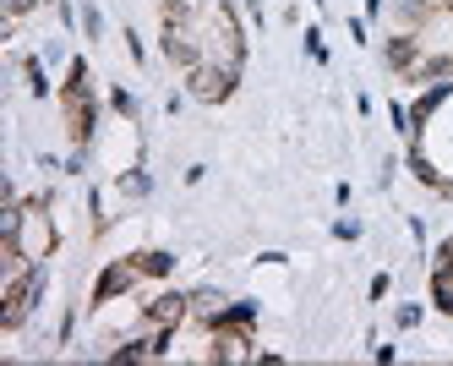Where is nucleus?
<instances>
[{
	"instance_id": "9",
	"label": "nucleus",
	"mask_w": 453,
	"mask_h": 366,
	"mask_svg": "<svg viewBox=\"0 0 453 366\" xmlns=\"http://www.w3.org/2000/svg\"><path fill=\"white\" fill-rule=\"evenodd\" d=\"M120 186H126V191H132V197H142V191H148V175H126Z\"/></svg>"
},
{
	"instance_id": "8",
	"label": "nucleus",
	"mask_w": 453,
	"mask_h": 366,
	"mask_svg": "<svg viewBox=\"0 0 453 366\" xmlns=\"http://www.w3.org/2000/svg\"><path fill=\"white\" fill-rule=\"evenodd\" d=\"M27 6H34V0H0V12H6V17H22Z\"/></svg>"
},
{
	"instance_id": "7",
	"label": "nucleus",
	"mask_w": 453,
	"mask_h": 366,
	"mask_svg": "<svg viewBox=\"0 0 453 366\" xmlns=\"http://www.w3.org/2000/svg\"><path fill=\"white\" fill-rule=\"evenodd\" d=\"M334 236H339V241H355V236H361V224H355V219H339Z\"/></svg>"
},
{
	"instance_id": "5",
	"label": "nucleus",
	"mask_w": 453,
	"mask_h": 366,
	"mask_svg": "<svg viewBox=\"0 0 453 366\" xmlns=\"http://www.w3.org/2000/svg\"><path fill=\"white\" fill-rule=\"evenodd\" d=\"M82 27H88V39H99V33H104V17H99V6H82Z\"/></svg>"
},
{
	"instance_id": "2",
	"label": "nucleus",
	"mask_w": 453,
	"mask_h": 366,
	"mask_svg": "<svg viewBox=\"0 0 453 366\" xmlns=\"http://www.w3.org/2000/svg\"><path fill=\"white\" fill-rule=\"evenodd\" d=\"M132 279H137V262H115V269L99 279V290H93V301H110V295H120Z\"/></svg>"
},
{
	"instance_id": "6",
	"label": "nucleus",
	"mask_w": 453,
	"mask_h": 366,
	"mask_svg": "<svg viewBox=\"0 0 453 366\" xmlns=\"http://www.w3.org/2000/svg\"><path fill=\"white\" fill-rule=\"evenodd\" d=\"M27 82H34V93H39V98L50 93V77H44V66H39V60H27Z\"/></svg>"
},
{
	"instance_id": "4",
	"label": "nucleus",
	"mask_w": 453,
	"mask_h": 366,
	"mask_svg": "<svg viewBox=\"0 0 453 366\" xmlns=\"http://www.w3.org/2000/svg\"><path fill=\"white\" fill-rule=\"evenodd\" d=\"M137 274H170V257L165 252H142L137 257Z\"/></svg>"
},
{
	"instance_id": "3",
	"label": "nucleus",
	"mask_w": 453,
	"mask_h": 366,
	"mask_svg": "<svg viewBox=\"0 0 453 366\" xmlns=\"http://www.w3.org/2000/svg\"><path fill=\"white\" fill-rule=\"evenodd\" d=\"M148 317H153L158 328H170V323H180V317H186V295H158V301L148 307Z\"/></svg>"
},
{
	"instance_id": "1",
	"label": "nucleus",
	"mask_w": 453,
	"mask_h": 366,
	"mask_svg": "<svg viewBox=\"0 0 453 366\" xmlns=\"http://www.w3.org/2000/svg\"><path fill=\"white\" fill-rule=\"evenodd\" d=\"M230 88H235L230 66H191V93H197V98H224Z\"/></svg>"
}]
</instances>
